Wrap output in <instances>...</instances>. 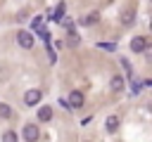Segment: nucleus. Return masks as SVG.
I'll return each mask as SVG.
<instances>
[{"label": "nucleus", "instance_id": "nucleus-5", "mask_svg": "<svg viewBox=\"0 0 152 142\" xmlns=\"http://www.w3.org/2000/svg\"><path fill=\"white\" fill-rule=\"evenodd\" d=\"M135 21V7H124V12H121V24L124 26H131Z\"/></svg>", "mask_w": 152, "mask_h": 142}, {"label": "nucleus", "instance_id": "nucleus-9", "mask_svg": "<svg viewBox=\"0 0 152 142\" xmlns=\"http://www.w3.org/2000/svg\"><path fill=\"white\" fill-rule=\"evenodd\" d=\"M62 17H64V2H59V5H57V7L52 9V14H50V19H55V21H59Z\"/></svg>", "mask_w": 152, "mask_h": 142}, {"label": "nucleus", "instance_id": "nucleus-4", "mask_svg": "<svg viewBox=\"0 0 152 142\" xmlns=\"http://www.w3.org/2000/svg\"><path fill=\"white\" fill-rule=\"evenodd\" d=\"M66 106H69V109H78V106H83V92H78V90H74V92H69V99H66Z\"/></svg>", "mask_w": 152, "mask_h": 142}, {"label": "nucleus", "instance_id": "nucleus-2", "mask_svg": "<svg viewBox=\"0 0 152 142\" xmlns=\"http://www.w3.org/2000/svg\"><path fill=\"white\" fill-rule=\"evenodd\" d=\"M40 97H43V92H40L38 88H31V90L24 92V102H26L28 106H36V104L40 102Z\"/></svg>", "mask_w": 152, "mask_h": 142}, {"label": "nucleus", "instance_id": "nucleus-12", "mask_svg": "<svg viewBox=\"0 0 152 142\" xmlns=\"http://www.w3.org/2000/svg\"><path fill=\"white\" fill-rule=\"evenodd\" d=\"M2 142H17V133H14V130H7V133L2 135Z\"/></svg>", "mask_w": 152, "mask_h": 142}, {"label": "nucleus", "instance_id": "nucleus-3", "mask_svg": "<svg viewBox=\"0 0 152 142\" xmlns=\"http://www.w3.org/2000/svg\"><path fill=\"white\" fill-rule=\"evenodd\" d=\"M17 43H19L24 50H31V47H33V36H31L28 31H19V33H17Z\"/></svg>", "mask_w": 152, "mask_h": 142}, {"label": "nucleus", "instance_id": "nucleus-7", "mask_svg": "<svg viewBox=\"0 0 152 142\" xmlns=\"http://www.w3.org/2000/svg\"><path fill=\"white\" fill-rule=\"evenodd\" d=\"M52 118V106H38V121H50Z\"/></svg>", "mask_w": 152, "mask_h": 142}, {"label": "nucleus", "instance_id": "nucleus-6", "mask_svg": "<svg viewBox=\"0 0 152 142\" xmlns=\"http://www.w3.org/2000/svg\"><path fill=\"white\" fill-rule=\"evenodd\" d=\"M145 47H147V40H145L142 36H135V38L131 40V50H133V52H145Z\"/></svg>", "mask_w": 152, "mask_h": 142}, {"label": "nucleus", "instance_id": "nucleus-18", "mask_svg": "<svg viewBox=\"0 0 152 142\" xmlns=\"http://www.w3.org/2000/svg\"><path fill=\"white\" fill-rule=\"evenodd\" d=\"M86 142H90V140H86Z\"/></svg>", "mask_w": 152, "mask_h": 142}, {"label": "nucleus", "instance_id": "nucleus-15", "mask_svg": "<svg viewBox=\"0 0 152 142\" xmlns=\"http://www.w3.org/2000/svg\"><path fill=\"white\" fill-rule=\"evenodd\" d=\"M40 24H43V19H40V17H36V19H33V28H40Z\"/></svg>", "mask_w": 152, "mask_h": 142}, {"label": "nucleus", "instance_id": "nucleus-16", "mask_svg": "<svg viewBox=\"0 0 152 142\" xmlns=\"http://www.w3.org/2000/svg\"><path fill=\"white\" fill-rule=\"evenodd\" d=\"M69 45H78V36H69Z\"/></svg>", "mask_w": 152, "mask_h": 142}, {"label": "nucleus", "instance_id": "nucleus-14", "mask_svg": "<svg viewBox=\"0 0 152 142\" xmlns=\"http://www.w3.org/2000/svg\"><path fill=\"white\" fill-rule=\"evenodd\" d=\"M142 54H145V59H147V62H150V64H152V45H147V47H145V52H142Z\"/></svg>", "mask_w": 152, "mask_h": 142}, {"label": "nucleus", "instance_id": "nucleus-1", "mask_svg": "<svg viewBox=\"0 0 152 142\" xmlns=\"http://www.w3.org/2000/svg\"><path fill=\"white\" fill-rule=\"evenodd\" d=\"M21 135H24V140H26V142H38V137H40V130H38V125H33V123H26Z\"/></svg>", "mask_w": 152, "mask_h": 142}, {"label": "nucleus", "instance_id": "nucleus-8", "mask_svg": "<svg viewBox=\"0 0 152 142\" xmlns=\"http://www.w3.org/2000/svg\"><path fill=\"white\" fill-rule=\"evenodd\" d=\"M109 88H112L114 92H121V90H124V78H121V76H112Z\"/></svg>", "mask_w": 152, "mask_h": 142}, {"label": "nucleus", "instance_id": "nucleus-11", "mask_svg": "<svg viewBox=\"0 0 152 142\" xmlns=\"http://www.w3.org/2000/svg\"><path fill=\"white\" fill-rule=\"evenodd\" d=\"M12 116V109L7 104H0V118H10Z\"/></svg>", "mask_w": 152, "mask_h": 142}, {"label": "nucleus", "instance_id": "nucleus-13", "mask_svg": "<svg viewBox=\"0 0 152 142\" xmlns=\"http://www.w3.org/2000/svg\"><path fill=\"white\" fill-rule=\"evenodd\" d=\"M97 19H100V14H97V12H90V14H88V17L83 19V24H95Z\"/></svg>", "mask_w": 152, "mask_h": 142}, {"label": "nucleus", "instance_id": "nucleus-10", "mask_svg": "<svg viewBox=\"0 0 152 142\" xmlns=\"http://www.w3.org/2000/svg\"><path fill=\"white\" fill-rule=\"evenodd\" d=\"M104 125H107V130H109V133H114V130L119 128V116H109Z\"/></svg>", "mask_w": 152, "mask_h": 142}, {"label": "nucleus", "instance_id": "nucleus-17", "mask_svg": "<svg viewBox=\"0 0 152 142\" xmlns=\"http://www.w3.org/2000/svg\"><path fill=\"white\" fill-rule=\"evenodd\" d=\"M150 31H152V19H150Z\"/></svg>", "mask_w": 152, "mask_h": 142}]
</instances>
